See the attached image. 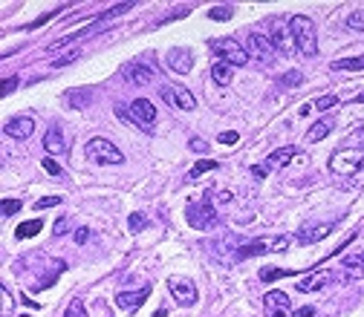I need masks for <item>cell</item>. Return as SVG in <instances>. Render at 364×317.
<instances>
[{
  "instance_id": "18",
  "label": "cell",
  "mask_w": 364,
  "mask_h": 317,
  "mask_svg": "<svg viewBox=\"0 0 364 317\" xmlns=\"http://www.w3.org/2000/svg\"><path fill=\"white\" fill-rule=\"evenodd\" d=\"M330 231H333V222L306 225V228H301V231H298V236H295V240H298V243H321L324 236H330Z\"/></svg>"
},
{
  "instance_id": "31",
  "label": "cell",
  "mask_w": 364,
  "mask_h": 317,
  "mask_svg": "<svg viewBox=\"0 0 364 317\" xmlns=\"http://www.w3.org/2000/svg\"><path fill=\"white\" fill-rule=\"evenodd\" d=\"M338 101H341L338 95H324V98H315L312 107H315V110H330V107H335Z\"/></svg>"
},
{
  "instance_id": "41",
  "label": "cell",
  "mask_w": 364,
  "mask_h": 317,
  "mask_svg": "<svg viewBox=\"0 0 364 317\" xmlns=\"http://www.w3.org/2000/svg\"><path fill=\"white\" fill-rule=\"evenodd\" d=\"M15 87H17V78H15V75H12V78H3V95H9Z\"/></svg>"
},
{
  "instance_id": "35",
  "label": "cell",
  "mask_w": 364,
  "mask_h": 317,
  "mask_svg": "<svg viewBox=\"0 0 364 317\" xmlns=\"http://www.w3.org/2000/svg\"><path fill=\"white\" fill-rule=\"evenodd\" d=\"M58 202H61V196H44V200H38V202H35V208H38V211H44V208H55Z\"/></svg>"
},
{
  "instance_id": "45",
  "label": "cell",
  "mask_w": 364,
  "mask_h": 317,
  "mask_svg": "<svg viewBox=\"0 0 364 317\" xmlns=\"http://www.w3.org/2000/svg\"><path fill=\"white\" fill-rule=\"evenodd\" d=\"M312 314H315V309H310V306H306V309H301V311H298V317H312Z\"/></svg>"
},
{
  "instance_id": "12",
  "label": "cell",
  "mask_w": 364,
  "mask_h": 317,
  "mask_svg": "<svg viewBox=\"0 0 364 317\" xmlns=\"http://www.w3.org/2000/svg\"><path fill=\"white\" fill-rule=\"evenodd\" d=\"M266 314L269 317H290L292 314V303H290V294H283V291H269L266 294Z\"/></svg>"
},
{
  "instance_id": "28",
  "label": "cell",
  "mask_w": 364,
  "mask_h": 317,
  "mask_svg": "<svg viewBox=\"0 0 364 317\" xmlns=\"http://www.w3.org/2000/svg\"><path fill=\"white\" fill-rule=\"evenodd\" d=\"M220 165L214 162V158H203V162H197L194 168H191V179H197V176H203V173H208V170H217Z\"/></svg>"
},
{
  "instance_id": "26",
  "label": "cell",
  "mask_w": 364,
  "mask_h": 317,
  "mask_svg": "<svg viewBox=\"0 0 364 317\" xmlns=\"http://www.w3.org/2000/svg\"><path fill=\"white\" fill-rule=\"evenodd\" d=\"M290 274H298V268H263L260 280L263 283H275V280H280V277H290Z\"/></svg>"
},
{
  "instance_id": "37",
  "label": "cell",
  "mask_w": 364,
  "mask_h": 317,
  "mask_svg": "<svg viewBox=\"0 0 364 317\" xmlns=\"http://www.w3.org/2000/svg\"><path fill=\"white\" fill-rule=\"evenodd\" d=\"M17 211H21V202L17 200H3V216L9 220V216H15Z\"/></svg>"
},
{
  "instance_id": "20",
  "label": "cell",
  "mask_w": 364,
  "mask_h": 317,
  "mask_svg": "<svg viewBox=\"0 0 364 317\" xmlns=\"http://www.w3.org/2000/svg\"><path fill=\"white\" fill-rule=\"evenodd\" d=\"M44 150H47V153H52V156H58V153H64V150H67V142H64V133H61L58 127H52V130H47V136H44Z\"/></svg>"
},
{
  "instance_id": "10",
  "label": "cell",
  "mask_w": 364,
  "mask_h": 317,
  "mask_svg": "<svg viewBox=\"0 0 364 317\" xmlns=\"http://www.w3.org/2000/svg\"><path fill=\"white\" fill-rule=\"evenodd\" d=\"M162 98L171 104V107H180V110H194L197 107V98H194V92H191L188 87H182V84H174V87H162Z\"/></svg>"
},
{
  "instance_id": "33",
  "label": "cell",
  "mask_w": 364,
  "mask_h": 317,
  "mask_svg": "<svg viewBox=\"0 0 364 317\" xmlns=\"http://www.w3.org/2000/svg\"><path fill=\"white\" fill-rule=\"evenodd\" d=\"M208 17H212V21H228V17H232V6H214L208 12Z\"/></svg>"
},
{
  "instance_id": "13",
  "label": "cell",
  "mask_w": 364,
  "mask_h": 317,
  "mask_svg": "<svg viewBox=\"0 0 364 317\" xmlns=\"http://www.w3.org/2000/svg\"><path fill=\"white\" fill-rule=\"evenodd\" d=\"M191 67H194V55H191V49L177 47V49L168 52V70H174L177 75H185V72H191Z\"/></svg>"
},
{
  "instance_id": "25",
  "label": "cell",
  "mask_w": 364,
  "mask_h": 317,
  "mask_svg": "<svg viewBox=\"0 0 364 317\" xmlns=\"http://www.w3.org/2000/svg\"><path fill=\"white\" fill-rule=\"evenodd\" d=\"M212 78H214V84H228V81H232V67H228L225 61H217L214 67H212Z\"/></svg>"
},
{
  "instance_id": "30",
  "label": "cell",
  "mask_w": 364,
  "mask_h": 317,
  "mask_svg": "<svg viewBox=\"0 0 364 317\" xmlns=\"http://www.w3.org/2000/svg\"><path fill=\"white\" fill-rule=\"evenodd\" d=\"M64 317H87V311H84V303L79 300V297H75V300H70V306H67Z\"/></svg>"
},
{
  "instance_id": "47",
  "label": "cell",
  "mask_w": 364,
  "mask_h": 317,
  "mask_svg": "<svg viewBox=\"0 0 364 317\" xmlns=\"http://www.w3.org/2000/svg\"><path fill=\"white\" fill-rule=\"evenodd\" d=\"M21 317H32V314H21Z\"/></svg>"
},
{
  "instance_id": "27",
  "label": "cell",
  "mask_w": 364,
  "mask_h": 317,
  "mask_svg": "<svg viewBox=\"0 0 364 317\" xmlns=\"http://www.w3.org/2000/svg\"><path fill=\"white\" fill-rule=\"evenodd\" d=\"M333 70H347V72L364 70V55H358V58H341V61L333 64Z\"/></svg>"
},
{
  "instance_id": "32",
  "label": "cell",
  "mask_w": 364,
  "mask_h": 317,
  "mask_svg": "<svg viewBox=\"0 0 364 317\" xmlns=\"http://www.w3.org/2000/svg\"><path fill=\"white\" fill-rule=\"evenodd\" d=\"M347 26L356 29V32H364V9H358V12H353V15L347 17Z\"/></svg>"
},
{
  "instance_id": "21",
  "label": "cell",
  "mask_w": 364,
  "mask_h": 317,
  "mask_svg": "<svg viewBox=\"0 0 364 317\" xmlns=\"http://www.w3.org/2000/svg\"><path fill=\"white\" fill-rule=\"evenodd\" d=\"M335 127V118H321V122H315L312 127H310V133H306V142H321V138H327L330 136V130Z\"/></svg>"
},
{
  "instance_id": "19",
  "label": "cell",
  "mask_w": 364,
  "mask_h": 317,
  "mask_svg": "<svg viewBox=\"0 0 364 317\" xmlns=\"http://www.w3.org/2000/svg\"><path fill=\"white\" fill-rule=\"evenodd\" d=\"M341 268L347 271V277H353V280H364V254H347L341 260Z\"/></svg>"
},
{
  "instance_id": "8",
  "label": "cell",
  "mask_w": 364,
  "mask_h": 317,
  "mask_svg": "<svg viewBox=\"0 0 364 317\" xmlns=\"http://www.w3.org/2000/svg\"><path fill=\"white\" fill-rule=\"evenodd\" d=\"M246 52H248V58H255V61H260V64H275V55H278L272 41L263 32H248Z\"/></svg>"
},
{
  "instance_id": "44",
  "label": "cell",
  "mask_w": 364,
  "mask_h": 317,
  "mask_svg": "<svg viewBox=\"0 0 364 317\" xmlns=\"http://www.w3.org/2000/svg\"><path fill=\"white\" fill-rule=\"evenodd\" d=\"M67 231V220H58L55 222V234H64Z\"/></svg>"
},
{
  "instance_id": "43",
  "label": "cell",
  "mask_w": 364,
  "mask_h": 317,
  "mask_svg": "<svg viewBox=\"0 0 364 317\" xmlns=\"http://www.w3.org/2000/svg\"><path fill=\"white\" fill-rule=\"evenodd\" d=\"M191 147H194V150H205V142H203V138H191Z\"/></svg>"
},
{
  "instance_id": "29",
  "label": "cell",
  "mask_w": 364,
  "mask_h": 317,
  "mask_svg": "<svg viewBox=\"0 0 364 317\" xmlns=\"http://www.w3.org/2000/svg\"><path fill=\"white\" fill-rule=\"evenodd\" d=\"M79 55H81V47H72L70 52H64V55H58V58H55V61H52V67H67V64H72Z\"/></svg>"
},
{
  "instance_id": "14",
  "label": "cell",
  "mask_w": 364,
  "mask_h": 317,
  "mask_svg": "<svg viewBox=\"0 0 364 317\" xmlns=\"http://www.w3.org/2000/svg\"><path fill=\"white\" fill-rule=\"evenodd\" d=\"M148 294H150V286H145V288H139V291H119V294H116V303H119L127 314H133V311H139V306L148 300Z\"/></svg>"
},
{
  "instance_id": "2",
  "label": "cell",
  "mask_w": 364,
  "mask_h": 317,
  "mask_svg": "<svg viewBox=\"0 0 364 317\" xmlns=\"http://www.w3.org/2000/svg\"><path fill=\"white\" fill-rule=\"evenodd\" d=\"M290 26H292V35H295V44H298V52L303 55H315L318 52V41H315V26L306 15H292L290 17Z\"/></svg>"
},
{
  "instance_id": "42",
  "label": "cell",
  "mask_w": 364,
  "mask_h": 317,
  "mask_svg": "<svg viewBox=\"0 0 364 317\" xmlns=\"http://www.w3.org/2000/svg\"><path fill=\"white\" fill-rule=\"evenodd\" d=\"M87 240H90V231H87V228H79V231H75V243H79V245L87 243Z\"/></svg>"
},
{
  "instance_id": "40",
  "label": "cell",
  "mask_w": 364,
  "mask_h": 317,
  "mask_svg": "<svg viewBox=\"0 0 364 317\" xmlns=\"http://www.w3.org/2000/svg\"><path fill=\"white\" fill-rule=\"evenodd\" d=\"M269 170H272V168L266 165V162H263V165H255V168H252V173L258 176V179H266V176H269Z\"/></svg>"
},
{
  "instance_id": "3",
  "label": "cell",
  "mask_w": 364,
  "mask_h": 317,
  "mask_svg": "<svg viewBox=\"0 0 364 317\" xmlns=\"http://www.w3.org/2000/svg\"><path fill=\"white\" fill-rule=\"evenodd\" d=\"M185 216H188V225L197 228V231H212L217 225V211H214V202L212 200H197L185 208Z\"/></svg>"
},
{
  "instance_id": "22",
  "label": "cell",
  "mask_w": 364,
  "mask_h": 317,
  "mask_svg": "<svg viewBox=\"0 0 364 317\" xmlns=\"http://www.w3.org/2000/svg\"><path fill=\"white\" fill-rule=\"evenodd\" d=\"M90 98H93V92H90V90H70V92L64 95V101H67V107L81 110L84 104H90Z\"/></svg>"
},
{
  "instance_id": "11",
  "label": "cell",
  "mask_w": 364,
  "mask_h": 317,
  "mask_svg": "<svg viewBox=\"0 0 364 317\" xmlns=\"http://www.w3.org/2000/svg\"><path fill=\"white\" fill-rule=\"evenodd\" d=\"M130 115H133V122H136V127L150 130L153 122H157V107H153L148 98H136V101L130 104Z\"/></svg>"
},
{
  "instance_id": "46",
  "label": "cell",
  "mask_w": 364,
  "mask_h": 317,
  "mask_svg": "<svg viewBox=\"0 0 364 317\" xmlns=\"http://www.w3.org/2000/svg\"><path fill=\"white\" fill-rule=\"evenodd\" d=\"M356 98H358V101H364V92H358V95H356Z\"/></svg>"
},
{
  "instance_id": "7",
  "label": "cell",
  "mask_w": 364,
  "mask_h": 317,
  "mask_svg": "<svg viewBox=\"0 0 364 317\" xmlns=\"http://www.w3.org/2000/svg\"><path fill=\"white\" fill-rule=\"evenodd\" d=\"M212 47H214V52H220V58L228 67H246L248 64V52L237 38H220V41H214Z\"/></svg>"
},
{
  "instance_id": "23",
  "label": "cell",
  "mask_w": 364,
  "mask_h": 317,
  "mask_svg": "<svg viewBox=\"0 0 364 317\" xmlns=\"http://www.w3.org/2000/svg\"><path fill=\"white\" fill-rule=\"evenodd\" d=\"M41 228H44L41 220H29V222H24V225H17V228H15V236H17V240H29V236L41 234Z\"/></svg>"
},
{
  "instance_id": "1",
  "label": "cell",
  "mask_w": 364,
  "mask_h": 317,
  "mask_svg": "<svg viewBox=\"0 0 364 317\" xmlns=\"http://www.w3.org/2000/svg\"><path fill=\"white\" fill-rule=\"evenodd\" d=\"M266 38L272 41L275 52L283 55V58H292L298 52V44H295V35H292V26H290V17L283 15H272L266 21Z\"/></svg>"
},
{
  "instance_id": "16",
  "label": "cell",
  "mask_w": 364,
  "mask_h": 317,
  "mask_svg": "<svg viewBox=\"0 0 364 317\" xmlns=\"http://www.w3.org/2000/svg\"><path fill=\"white\" fill-rule=\"evenodd\" d=\"M122 75L127 78V84H133V87H145V84H150V78H153V67H145V64H127V67H122Z\"/></svg>"
},
{
  "instance_id": "24",
  "label": "cell",
  "mask_w": 364,
  "mask_h": 317,
  "mask_svg": "<svg viewBox=\"0 0 364 317\" xmlns=\"http://www.w3.org/2000/svg\"><path fill=\"white\" fill-rule=\"evenodd\" d=\"M295 156H298V150H295V147H280V150H275V153H272V158H269V162H266V165H269V168H275V165H290Z\"/></svg>"
},
{
  "instance_id": "5",
  "label": "cell",
  "mask_w": 364,
  "mask_h": 317,
  "mask_svg": "<svg viewBox=\"0 0 364 317\" xmlns=\"http://www.w3.org/2000/svg\"><path fill=\"white\" fill-rule=\"evenodd\" d=\"M84 153L93 158V162H99V165H122L125 162V153L110 142V138H90Z\"/></svg>"
},
{
  "instance_id": "6",
  "label": "cell",
  "mask_w": 364,
  "mask_h": 317,
  "mask_svg": "<svg viewBox=\"0 0 364 317\" xmlns=\"http://www.w3.org/2000/svg\"><path fill=\"white\" fill-rule=\"evenodd\" d=\"M292 245V236H258V240L246 243L240 248V257L248 260V257H258V254H280Z\"/></svg>"
},
{
  "instance_id": "39",
  "label": "cell",
  "mask_w": 364,
  "mask_h": 317,
  "mask_svg": "<svg viewBox=\"0 0 364 317\" xmlns=\"http://www.w3.org/2000/svg\"><path fill=\"white\" fill-rule=\"evenodd\" d=\"M237 138H240V133L228 130V133H223V136H220V142H223V145H237Z\"/></svg>"
},
{
  "instance_id": "15",
  "label": "cell",
  "mask_w": 364,
  "mask_h": 317,
  "mask_svg": "<svg viewBox=\"0 0 364 317\" xmlns=\"http://www.w3.org/2000/svg\"><path fill=\"white\" fill-rule=\"evenodd\" d=\"M333 280V274L327 271V268H318L315 274H310V277H303V280H298V286H295V291H301V294H310V291H318V288H324Z\"/></svg>"
},
{
  "instance_id": "34",
  "label": "cell",
  "mask_w": 364,
  "mask_h": 317,
  "mask_svg": "<svg viewBox=\"0 0 364 317\" xmlns=\"http://www.w3.org/2000/svg\"><path fill=\"white\" fill-rule=\"evenodd\" d=\"M127 222H130V231H133V234H139V231L145 228V213H130Z\"/></svg>"
},
{
  "instance_id": "9",
  "label": "cell",
  "mask_w": 364,
  "mask_h": 317,
  "mask_svg": "<svg viewBox=\"0 0 364 317\" xmlns=\"http://www.w3.org/2000/svg\"><path fill=\"white\" fill-rule=\"evenodd\" d=\"M168 288H171V294H174V300L180 306H194L197 303V286L191 283L188 277H171Z\"/></svg>"
},
{
  "instance_id": "4",
  "label": "cell",
  "mask_w": 364,
  "mask_h": 317,
  "mask_svg": "<svg viewBox=\"0 0 364 317\" xmlns=\"http://www.w3.org/2000/svg\"><path fill=\"white\" fill-rule=\"evenodd\" d=\"M330 170L338 176H358L364 173V150H338L330 156Z\"/></svg>"
},
{
  "instance_id": "36",
  "label": "cell",
  "mask_w": 364,
  "mask_h": 317,
  "mask_svg": "<svg viewBox=\"0 0 364 317\" xmlns=\"http://www.w3.org/2000/svg\"><path fill=\"white\" fill-rule=\"evenodd\" d=\"M280 81H283V84H290V87H298V84L303 81V75H301L298 70H292V72H286V75L280 78Z\"/></svg>"
},
{
  "instance_id": "17",
  "label": "cell",
  "mask_w": 364,
  "mask_h": 317,
  "mask_svg": "<svg viewBox=\"0 0 364 317\" xmlns=\"http://www.w3.org/2000/svg\"><path fill=\"white\" fill-rule=\"evenodd\" d=\"M3 130H6V136H12V138H29L32 130H35V122H32L29 115H17V118H9Z\"/></svg>"
},
{
  "instance_id": "38",
  "label": "cell",
  "mask_w": 364,
  "mask_h": 317,
  "mask_svg": "<svg viewBox=\"0 0 364 317\" xmlns=\"http://www.w3.org/2000/svg\"><path fill=\"white\" fill-rule=\"evenodd\" d=\"M44 170L52 173V176H61V165L55 162V158H44Z\"/></svg>"
}]
</instances>
